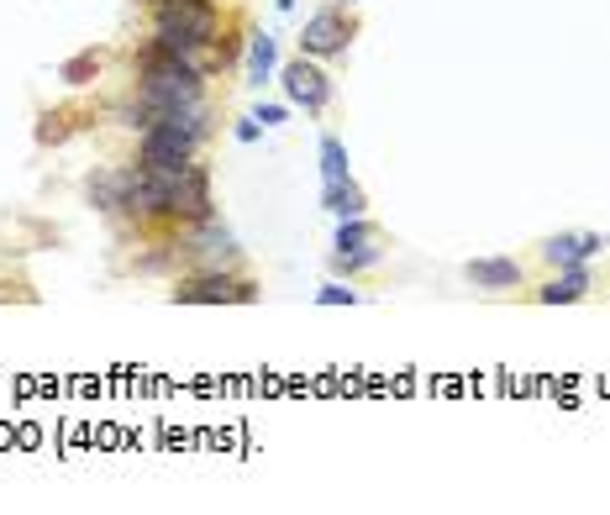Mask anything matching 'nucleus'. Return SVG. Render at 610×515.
<instances>
[{
	"label": "nucleus",
	"mask_w": 610,
	"mask_h": 515,
	"mask_svg": "<svg viewBox=\"0 0 610 515\" xmlns=\"http://www.w3.org/2000/svg\"><path fill=\"white\" fill-rule=\"evenodd\" d=\"M316 305H358V290H347L343 279H332V284L316 290Z\"/></svg>",
	"instance_id": "nucleus-18"
},
{
	"label": "nucleus",
	"mask_w": 610,
	"mask_h": 515,
	"mask_svg": "<svg viewBox=\"0 0 610 515\" xmlns=\"http://www.w3.org/2000/svg\"><path fill=\"white\" fill-rule=\"evenodd\" d=\"M322 179H326V184H337V179H353L343 138H322Z\"/></svg>",
	"instance_id": "nucleus-15"
},
{
	"label": "nucleus",
	"mask_w": 610,
	"mask_h": 515,
	"mask_svg": "<svg viewBox=\"0 0 610 515\" xmlns=\"http://www.w3.org/2000/svg\"><path fill=\"white\" fill-rule=\"evenodd\" d=\"M374 238H379V232H374L364 216L337 221V253H347V248H364V242H374Z\"/></svg>",
	"instance_id": "nucleus-16"
},
{
	"label": "nucleus",
	"mask_w": 610,
	"mask_h": 515,
	"mask_svg": "<svg viewBox=\"0 0 610 515\" xmlns=\"http://www.w3.org/2000/svg\"><path fill=\"white\" fill-rule=\"evenodd\" d=\"M201 95H205L201 63L180 59V53H169L159 42H148L143 53H138V100H143L153 117H159V111L201 105Z\"/></svg>",
	"instance_id": "nucleus-1"
},
{
	"label": "nucleus",
	"mask_w": 610,
	"mask_h": 515,
	"mask_svg": "<svg viewBox=\"0 0 610 515\" xmlns=\"http://www.w3.org/2000/svg\"><path fill=\"white\" fill-rule=\"evenodd\" d=\"M600 248H606V238H600V232H558V238L542 242V258H548V263H558V269H569V263H590Z\"/></svg>",
	"instance_id": "nucleus-7"
},
{
	"label": "nucleus",
	"mask_w": 610,
	"mask_h": 515,
	"mask_svg": "<svg viewBox=\"0 0 610 515\" xmlns=\"http://www.w3.org/2000/svg\"><path fill=\"white\" fill-rule=\"evenodd\" d=\"M322 205L337 221H347V216H364L368 195H364V184H358V179H337V184H326V190H322Z\"/></svg>",
	"instance_id": "nucleus-11"
},
{
	"label": "nucleus",
	"mask_w": 610,
	"mask_h": 515,
	"mask_svg": "<svg viewBox=\"0 0 610 515\" xmlns=\"http://www.w3.org/2000/svg\"><path fill=\"white\" fill-rule=\"evenodd\" d=\"M84 195L95 211H122V169H95L84 179Z\"/></svg>",
	"instance_id": "nucleus-12"
},
{
	"label": "nucleus",
	"mask_w": 610,
	"mask_h": 515,
	"mask_svg": "<svg viewBox=\"0 0 610 515\" xmlns=\"http://www.w3.org/2000/svg\"><path fill=\"white\" fill-rule=\"evenodd\" d=\"M353 42V17L347 11H316L301 27V53L305 59H337Z\"/></svg>",
	"instance_id": "nucleus-4"
},
{
	"label": "nucleus",
	"mask_w": 610,
	"mask_h": 515,
	"mask_svg": "<svg viewBox=\"0 0 610 515\" xmlns=\"http://www.w3.org/2000/svg\"><path fill=\"white\" fill-rule=\"evenodd\" d=\"M468 279L479 290H516L521 284V263L516 258H474L468 263Z\"/></svg>",
	"instance_id": "nucleus-10"
},
{
	"label": "nucleus",
	"mask_w": 610,
	"mask_h": 515,
	"mask_svg": "<svg viewBox=\"0 0 610 515\" xmlns=\"http://www.w3.org/2000/svg\"><path fill=\"white\" fill-rule=\"evenodd\" d=\"M95 74H101V53H95V48H90V53H74V59H63V63H59V80H63V84H90Z\"/></svg>",
	"instance_id": "nucleus-14"
},
{
	"label": "nucleus",
	"mask_w": 610,
	"mask_h": 515,
	"mask_svg": "<svg viewBox=\"0 0 610 515\" xmlns=\"http://www.w3.org/2000/svg\"><path fill=\"white\" fill-rule=\"evenodd\" d=\"M279 84H285V100H289V105H301V111H322L326 100H332V80H326V74L305 59V53L279 69Z\"/></svg>",
	"instance_id": "nucleus-6"
},
{
	"label": "nucleus",
	"mask_w": 610,
	"mask_h": 515,
	"mask_svg": "<svg viewBox=\"0 0 610 515\" xmlns=\"http://www.w3.org/2000/svg\"><path fill=\"white\" fill-rule=\"evenodd\" d=\"M274 74H279V42L268 38V32H253L247 38V84L264 90Z\"/></svg>",
	"instance_id": "nucleus-9"
},
{
	"label": "nucleus",
	"mask_w": 610,
	"mask_h": 515,
	"mask_svg": "<svg viewBox=\"0 0 610 515\" xmlns=\"http://www.w3.org/2000/svg\"><path fill=\"white\" fill-rule=\"evenodd\" d=\"M237 238L226 232L216 216H205V221H195V232H190V242H184V258L201 269V274H211V269H232L237 263Z\"/></svg>",
	"instance_id": "nucleus-3"
},
{
	"label": "nucleus",
	"mask_w": 610,
	"mask_h": 515,
	"mask_svg": "<svg viewBox=\"0 0 610 515\" xmlns=\"http://www.w3.org/2000/svg\"><path fill=\"white\" fill-rule=\"evenodd\" d=\"M169 216L174 221H205V216H216L211 211V174H205L201 163H190L180 179H174V190H169Z\"/></svg>",
	"instance_id": "nucleus-5"
},
{
	"label": "nucleus",
	"mask_w": 610,
	"mask_h": 515,
	"mask_svg": "<svg viewBox=\"0 0 610 515\" xmlns=\"http://www.w3.org/2000/svg\"><path fill=\"white\" fill-rule=\"evenodd\" d=\"M374 263H379V248H374V242H364V248H347V253H332V269H337V279L364 274V269H374Z\"/></svg>",
	"instance_id": "nucleus-13"
},
{
	"label": "nucleus",
	"mask_w": 610,
	"mask_h": 515,
	"mask_svg": "<svg viewBox=\"0 0 610 515\" xmlns=\"http://www.w3.org/2000/svg\"><path fill=\"white\" fill-rule=\"evenodd\" d=\"M590 295V269L584 263H569L558 279H548L542 290H537V300L542 305H573V300H584Z\"/></svg>",
	"instance_id": "nucleus-8"
},
{
	"label": "nucleus",
	"mask_w": 610,
	"mask_h": 515,
	"mask_svg": "<svg viewBox=\"0 0 610 515\" xmlns=\"http://www.w3.org/2000/svg\"><path fill=\"white\" fill-rule=\"evenodd\" d=\"M74 132V111H48V117L38 121V142L48 148V142H63Z\"/></svg>",
	"instance_id": "nucleus-17"
},
{
	"label": "nucleus",
	"mask_w": 610,
	"mask_h": 515,
	"mask_svg": "<svg viewBox=\"0 0 610 515\" xmlns=\"http://www.w3.org/2000/svg\"><path fill=\"white\" fill-rule=\"evenodd\" d=\"M174 305H253L258 300V284L247 279H232L226 269H211V274H190L169 290Z\"/></svg>",
	"instance_id": "nucleus-2"
},
{
	"label": "nucleus",
	"mask_w": 610,
	"mask_h": 515,
	"mask_svg": "<svg viewBox=\"0 0 610 515\" xmlns=\"http://www.w3.org/2000/svg\"><path fill=\"white\" fill-rule=\"evenodd\" d=\"M253 117L264 121V127H285V121H289V105H258Z\"/></svg>",
	"instance_id": "nucleus-19"
},
{
	"label": "nucleus",
	"mask_w": 610,
	"mask_h": 515,
	"mask_svg": "<svg viewBox=\"0 0 610 515\" xmlns=\"http://www.w3.org/2000/svg\"><path fill=\"white\" fill-rule=\"evenodd\" d=\"M258 132H264V121H258V117H243V121H237V142H258Z\"/></svg>",
	"instance_id": "nucleus-20"
},
{
	"label": "nucleus",
	"mask_w": 610,
	"mask_h": 515,
	"mask_svg": "<svg viewBox=\"0 0 610 515\" xmlns=\"http://www.w3.org/2000/svg\"><path fill=\"white\" fill-rule=\"evenodd\" d=\"M343 6H353V0H343Z\"/></svg>",
	"instance_id": "nucleus-22"
},
{
	"label": "nucleus",
	"mask_w": 610,
	"mask_h": 515,
	"mask_svg": "<svg viewBox=\"0 0 610 515\" xmlns=\"http://www.w3.org/2000/svg\"><path fill=\"white\" fill-rule=\"evenodd\" d=\"M143 6H148V11H159V6H169V0H143Z\"/></svg>",
	"instance_id": "nucleus-21"
}]
</instances>
